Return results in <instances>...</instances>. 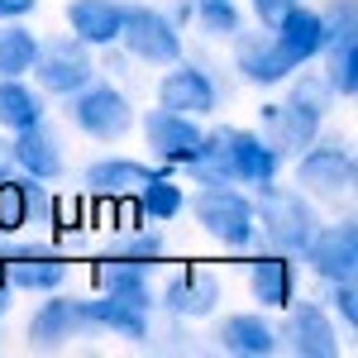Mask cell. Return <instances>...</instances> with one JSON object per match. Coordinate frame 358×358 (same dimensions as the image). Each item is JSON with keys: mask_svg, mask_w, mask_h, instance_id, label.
<instances>
[{"mask_svg": "<svg viewBox=\"0 0 358 358\" xmlns=\"http://www.w3.org/2000/svg\"><path fill=\"white\" fill-rule=\"evenodd\" d=\"M253 129L268 138L282 158H296L306 143L325 129V120H315L310 110L292 106V101H268V106H258V124H253Z\"/></svg>", "mask_w": 358, "mask_h": 358, "instance_id": "cell-20", "label": "cell"}, {"mask_svg": "<svg viewBox=\"0 0 358 358\" xmlns=\"http://www.w3.org/2000/svg\"><path fill=\"white\" fill-rule=\"evenodd\" d=\"M358 182V158H354V143L344 134H320L296 153V167H292V187L306 192L310 201H349Z\"/></svg>", "mask_w": 358, "mask_h": 358, "instance_id": "cell-3", "label": "cell"}, {"mask_svg": "<svg viewBox=\"0 0 358 358\" xmlns=\"http://www.w3.org/2000/svg\"><path fill=\"white\" fill-rule=\"evenodd\" d=\"M153 106L192 115V120H210V115L220 110V82H215L201 62L177 57L172 67H163V77L153 86Z\"/></svg>", "mask_w": 358, "mask_h": 358, "instance_id": "cell-9", "label": "cell"}, {"mask_svg": "<svg viewBox=\"0 0 358 358\" xmlns=\"http://www.w3.org/2000/svg\"><path fill=\"white\" fill-rule=\"evenodd\" d=\"M86 301H91V315H96L101 334H120L129 344H148L158 292H91Z\"/></svg>", "mask_w": 358, "mask_h": 358, "instance_id": "cell-15", "label": "cell"}, {"mask_svg": "<svg viewBox=\"0 0 358 358\" xmlns=\"http://www.w3.org/2000/svg\"><path fill=\"white\" fill-rule=\"evenodd\" d=\"M315 10H320V24H325V43L358 38V0H325Z\"/></svg>", "mask_w": 358, "mask_h": 358, "instance_id": "cell-32", "label": "cell"}, {"mask_svg": "<svg viewBox=\"0 0 358 358\" xmlns=\"http://www.w3.org/2000/svg\"><path fill=\"white\" fill-rule=\"evenodd\" d=\"M296 5H301V0H248V15L258 20V29H277Z\"/></svg>", "mask_w": 358, "mask_h": 358, "instance_id": "cell-34", "label": "cell"}, {"mask_svg": "<svg viewBox=\"0 0 358 358\" xmlns=\"http://www.w3.org/2000/svg\"><path fill=\"white\" fill-rule=\"evenodd\" d=\"M167 15H172V24H192V0H172Z\"/></svg>", "mask_w": 358, "mask_h": 358, "instance_id": "cell-36", "label": "cell"}, {"mask_svg": "<svg viewBox=\"0 0 358 358\" xmlns=\"http://www.w3.org/2000/svg\"><path fill=\"white\" fill-rule=\"evenodd\" d=\"M10 158H15V172L38 177V182H62V177H67L62 134H57L48 120H38V124L20 129V134H10Z\"/></svg>", "mask_w": 358, "mask_h": 358, "instance_id": "cell-17", "label": "cell"}, {"mask_svg": "<svg viewBox=\"0 0 358 358\" xmlns=\"http://www.w3.org/2000/svg\"><path fill=\"white\" fill-rule=\"evenodd\" d=\"M196 229L220 244L224 253H248L258 244V215H253V192L234 187V182H215V187H196L187 196Z\"/></svg>", "mask_w": 358, "mask_h": 358, "instance_id": "cell-1", "label": "cell"}, {"mask_svg": "<svg viewBox=\"0 0 358 358\" xmlns=\"http://www.w3.org/2000/svg\"><path fill=\"white\" fill-rule=\"evenodd\" d=\"M38 38L29 20H0V77H29L34 57H38Z\"/></svg>", "mask_w": 358, "mask_h": 358, "instance_id": "cell-28", "label": "cell"}, {"mask_svg": "<svg viewBox=\"0 0 358 358\" xmlns=\"http://www.w3.org/2000/svg\"><path fill=\"white\" fill-rule=\"evenodd\" d=\"M253 215H258V239H263V248L292 253V258H301L306 239L320 224L315 201L306 192H296V187H282L277 177L263 182V187H253Z\"/></svg>", "mask_w": 358, "mask_h": 358, "instance_id": "cell-2", "label": "cell"}, {"mask_svg": "<svg viewBox=\"0 0 358 358\" xmlns=\"http://www.w3.org/2000/svg\"><path fill=\"white\" fill-rule=\"evenodd\" d=\"M124 53L143 62V67H172L177 57H187V38L182 24H172L163 5H148V0H124V29H120V43Z\"/></svg>", "mask_w": 358, "mask_h": 358, "instance_id": "cell-5", "label": "cell"}, {"mask_svg": "<svg viewBox=\"0 0 358 358\" xmlns=\"http://www.w3.org/2000/svg\"><path fill=\"white\" fill-rule=\"evenodd\" d=\"M29 77H34V86H38L48 101H67V96L82 91L91 77H101L96 48H86L82 38H72V34L38 38V57H34Z\"/></svg>", "mask_w": 358, "mask_h": 358, "instance_id": "cell-7", "label": "cell"}, {"mask_svg": "<svg viewBox=\"0 0 358 358\" xmlns=\"http://www.w3.org/2000/svg\"><path fill=\"white\" fill-rule=\"evenodd\" d=\"M38 0H0V20H34Z\"/></svg>", "mask_w": 358, "mask_h": 358, "instance_id": "cell-35", "label": "cell"}, {"mask_svg": "<svg viewBox=\"0 0 358 358\" xmlns=\"http://www.w3.org/2000/svg\"><path fill=\"white\" fill-rule=\"evenodd\" d=\"M62 20L67 34L82 38L86 48H115L124 29V0H67Z\"/></svg>", "mask_w": 358, "mask_h": 358, "instance_id": "cell-23", "label": "cell"}, {"mask_svg": "<svg viewBox=\"0 0 358 358\" xmlns=\"http://www.w3.org/2000/svg\"><path fill=\"white\" fill-rule=\"evenodd\" d=\"M277 349H287L292 358H334L339 354V320H334L320 301L282 306Z\"/></svg>", "mask_w": 358, "mask_h": 358, "instance_id": "cell-10", "label": "cell"}, {"mask_svg": "<svg viewBox=\"0 0 358 358\" xmlns=\"http://www.w3.org/2000/svg\"><path fill=\"white\" fill-rule=\"evenodd\" d=\"M192 24L215 38V43H229L239 29H244V10L239 0H192Z\"/></svg>", "mask_w": 358, "mask_h": 358, "instance_id": "cell-31", "label": "cell"}, {"mask_svg": "<svg viewBox=\"0 0 358 358\" xmlns=\"http://www.w3.org/2000/svg\"><path fill=\"white\" fill-rule=\"evenodd\" d=\"M67 124L86 134L91 143H120V138L134 134V101H129V91L115 82H101V77H91L82 91H72L67 96Z\"/></svg>", "mask_w": 358, "mask_h": 358, "instance_id": "cell-4", "label": "cell"}, {"mask_svg": "<svg viewBox=\"0 0 358 358\" xmlns=\"http://www.w3.org/2000/svg\"><path fill=\"white\" fill-rule=\"evenodd\" d=\"M48 120V96L29 77H0V134H20Z\"/></svg>", "mask_w": 358, "mask_h": 358, "instance_id": "cell-26", "label": "cell"}, {"mask_svg": "<svg viewBox=\"0 0 358 358\" xmlns=\"http://www.w3.org/2000/svg\"><path fill=\"white\" fill-rule=\"evenodd\" d=\"M10 306H15V292H10V282H5V277H0V320H5V315H10Z\"/></svg>", "mask_w": 358, "mask_h": 358, "instance_id": "cell-38", "label": "cell"}, {"mask_svg": "<svg viewBox=\"0 0 358 358\" xmlns=\"http://www.w3.org/2000/svg\"><path fill=\"white\" fill-rule=\"evenodd\" d=\"M101 258H115V263H129V268H143V273H153L158 263L167 258V234L163 224H134V229H115V239L106 244Z\"/></svg>", "mask_w": 358, "mask_h": 358, "instance_id": "cell-27", "label": "cell"}, {"mask_svg": "<svg viewBox=\"0 0 358 358\" xmlns=\"http://www.w3.org/2000/svg\"><path fill=\"white\" fill-rule=\"evenodd\" d=\"M15 172V158H10V134H0V177Z\"/></svg>", "mask_w": 358, "mask_h": 358, "instance_id": "cell-37", "label": "cell"}, {"mask_svg": "<svg viewBox=\"0 0 358 358\" xmlns=\"http://www.w3.org/2000/svg\"><path fill=\"white\" fill-rule=\"evenodd\" d=\"M158 167L138 163L129 153H101L82 167V192L96 196V201H120V196H134Z\"/></svg>", "mask_w": 358, "mask_h": 358, "instance_id": "cell-22", "label": "cell"}, {"mask_svg": "<svg viewBox=\"0 0 358 358\" xmlns=\"http://www.w3.org/2000/svg\"><path fill=\"white\" fill-rule=\"evenodd\" d=\"M306 273L320 277V282H354L358 277V224L344 215L334 224H315V234L301 248Z\"/></svg>", "mask_w": 358, "mask_h": 358, "instance_id": "cell-12", "label": "cell"}, {"mask_svg": "<svg viewBox=\"0 0 358 358\" xmlns=\"http://www.w3.org/2000/svg\"><path fill=\"white\" fill-rule=\"evenodd\" d=\"M224 301V277L210 273V268H196V263H187V268H177V273L163 282V292H158V306H163L172 320H210L215 310H220Z\"/></svg>", "mask_w": 358, "mask_h": 358, "instance_id": "cell-13", "label": "cell"}, {"mask_svg": "<svg viewBox=\"0 0 358 358\" xmlns=\"http://www.w3.org/2000/svg\"><path fill=\"white\" fill-rule=\"evenodd\" d=\"M229 62H234V72H239V82L258 86V91H268V86H282L292 72H296V62L277 48L273 29H258V34H248L239 29L234 38H229Z\"/></svg>", "mask_w": 358, "mask_h": 358, "instance_id": "cell-16", "label": "cell"}, {"mask_svg": "<svg viewBox=\"0 0 358 358\" xmlns=\"http://www.w3.org/2000/svg\"><path fill=\"white\" fill-rule=\"evenodd\" d=\"M138 138H143V148L158 158L163 167H187L196 158V148H201V120L192 115H177V110H163V106H153V110H143L134 120Z\"/></svg>", "mask_w": 358, "mask_h": 358, "instance_id": "cell-11", "label": "cell"}, {"mask_svg": "<svg viewBox=\"0 0 358 358\" xmlns=\"http://www.w3.org/2000/svg\"><path fill=\"white\" fill-rule=\"evenodd\" d=\"M215 349L234 358H273L277 354V325L268 320V310H229L215 325Z\"/></svg>", "mask_w": 358, "mask_h": 358, "instance_id": "cell-21", "label": "cell"}, {"mask_svg": "<svg viewBox=\"0 0 358 358\" xmlns=\"http://www.w3.org/2000/svg\"><path fill=\"white\" fill-rule=\"evenodd\" d=\"M277 48L292 57L296 67H310V62H320V53H325V24H320V10L315 5H296L282 24L273 29Z\"/></svg>", "mask_w": 358, "mask_h": 358, "instance_id": "cell-24", "label": "cell"}, {"mask_svg": "<svg viewBox=\"0 0 358 358\" xmlns=\"http://www.w3.org/2000/svg\"><path fill=\"white\" fill-rule=\"evenodd\" d=\"M325 287H330V292H325V310L354 334L358 330V287L354 282H325Z\"/></svg>", "mask_w": 358, "mask_h": 358, "instance_id": "cell-33", "label": "cell"}, {"mask_svg": "<svg viewBox=\"0 0 358 358\" xmlns=\"http://www.w3.org/2000/svg\"><path fill=\"white\" fill-rule=\"evenodd\" d=\"M224 129L229 124H215V129H206L201 138V148H196V158L182 172L192 177L196 187H215V182H234V172H229V148H224Z\"/></svg>", "mask_w": 358, "mask_h": 358, "instance_id": "cell-29", "label": "cell"}, {"mask_svg": "<svg viewBox=\"0 0 358 358\" xmlns=\"http://www.w3.org/2000/svg\"><path fill=\"white\" fill-rule=\"evenodd\" d=\"M301 292V277H296V258L292 253H277V248H263L253 253L248 263V296L258 310H282V306L296 301Z\"/></svg>", "mask_w": 358, "mask_h": 358, "instance_id": "cell-19", "label": "cell"}, {"mask_svg": "<svg viewBox=\"0 0 358 358\" xmlns=\"http://www.w3.org/2000/svg\"><path fill=\"white\" fill-rule=\"evenodd\" d=\"M86 334H101L96 330V315H91V301L77 296V292H67V287L43 292V301L34 306V315H29V325H24L29 349H38V354L72 349Z\"/></svg>", "mask_w": 358, "mask_h": 358, "instance_id": "cell-6", "label": "cell"}, {"mask_svg": "<svg viewBox=\"0 0 358 358\" xmlns=\"http://www.w3.org/2000/svg\"><path fill=\"white\" fill-rule=\"evenodd\" d=\"M224 148H229V172H234V187H263V182H273L282 177V153H277L268 138L258 134V129H244V124H229L224 129Z\"/></svg>", "mask_w": 358, "mask_h": 358, "instance_id": "cell-18", "label": "cell"}, {"mask_svg": "<svg viewBox=\"0 0 358 358\" xmlns=\"http://www.w3.org/2000/svg\"><path fill=\"white\" fill-rule=\"evenodd\" d=\"M57 201L53 182H38L24 172L0 177V234H24L29 224H57Z\"/></svg>", "mask_w": 358, "mask_h": 358, "instance_id": "cell-14", "label": "cell"}, {"mask_svg": "<svg viewBox=\"0 0 358 358\" xmlns=\"http://www.w3.org/2000/svg\"><path fill=\"white\" fill-rule=\"evenodd\" d=\"M320 62H325L320 77L330 82L334 101H354L358 96V38H334V43H325Z\"/></svg>", "mask_w": 358, "mask_h": 358, "instance_id": "cell-30", "label": "cell"}, {"mask_svg": "<svg viewBox=\"0 0 358 358\" xmlns=\"http://www.w3.org/2000/svg\"><path fill=\"white\" fill-rule=\"evenodd\" d=\"M0 277L10 282L15 296H43V292L67 287V277H72V258H67L62 248L43 244V239H20V234H15L10 253L0 258Z\"/></svg>", "mask_w": 358, "mask_h": 358, "instance_id": "cell-8", "label": "cell"}, {"mask_svg": "<svg viewBox=\"0 0 358 358\" xmlns=\"http://www.w3.org/2000/svg\"><path fill=\"white\" fill-rule=\"evenodd\" d=\"M134 210L143 224H172L187 215V187L167 172V167H158L143 187L134 192Z\"/></svg>", "mask_w": 358, "mask_h": 358, "instance_id": "cell-25", "label": "cell"}]
</instances>
